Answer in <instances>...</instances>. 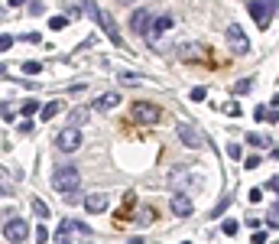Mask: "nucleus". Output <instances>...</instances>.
Masks as SVG:
<instances>
[{"instance_id": "nucleus-1", "label": "nucleus", "mask_w": 279, "mask_h": 244, "mask_svg": "<svg viewBox=\"0 0 279 244\" xmlns=\"http://www.w3.org/2000/svg\"><path fill=\"white\" fill-rule=\"evenodd\" d=\"M85 10L91 13V17L97 20V26H101V30L110 36V43H114V46H124V36H120V30H117V23H114V17H108V13L101 10L94 0H85Z\"/></svg>"}, {"instance_id": "nucleus-2", "label": "nucleus", "mask_w": 279, "mask_h": 244, "mask_svg": "<svg viewBox=\"0 0 279 244\" xmlns=\"http://www.w3.org/2000/svg\"><path fill=\"white\" fill-rule=\"evenodd\" d=\"M78 186H81V173L75 170V166H59V170L52 173V189L55 192H75Z\"/></svg>"}, {"instance_id": "nucleus-3", "label": "nucleus", "mask_w": 279, "mask_h": 244, "mask_svg": "<svg viewBox=\"0 0 279 244\" xmlns=\"http://www.w3.org/2000/svg\"><path fill=\"white\" fill-rule=\"evenodd\" d=\"M276 7H279V0H250V3H247L250 17H253V23H257L260 30H266L269 23H273V13H276Z\"/></svg>"}, {"instance_id": "nucleus-4", "label": "nucleus", "mask_w": 279, "mask_h": 244, "mask_svg": "<svg viewBox=\"0 0 279 244\" xmlns=\"http://www.w3.org/2000/svg\"><path fill=\"white\" fill-rule=\"evenodd\" d=\"M55 147L62 150V153H75V150H81V127L68 124L65 130H59V134H55Z\"/></svg>"}, {"instance_id": "nucleus-5", "label": "nucleus", "mask_w": 279, "mask_h": 244, "mask_svg": "<svg viewBox=\"0 0 279 244\" xmlns=\"http://www.w3.org/2000/svg\"><path fill=\"white\" fill-rule=\"evenodd\" d=\"M130 121L133 124H159V107L150 101H137L130 107Z\"/></svg>"}, {"instance_id": "nucleus-6", "label": "nucleus", "mask_w": 279, "mask_h": 244, "mask_svg": "<svg viewBox=\"0 0 279 244\" xmlns=\"http://www.w3.org/2000/svg\"><path fill=\"white\" fill-rule=\"evenodd\" d=\"M227 46H231V52H237V55H247V52H250L247 33L240 30L237 23H231V26H227Z\"/></svg>"}, {"instance_id": "nucleus-7", "label": "nucleus", "mask_w": 279, "mask_h": 244, "mask_svg": "<svg viewBox=\"0 0 279 244\" xmlns=\"http://www.w3.org/2000/svg\"><path fill=\"white\" fill-rule=\"evenodd\" d=\"M3 238L10 244H23L26 238H30V225L23 222V218H10V222L3 225Z\"/></svg>"}, {"instance_id": "nucleus-8", "label": "nucleus", "mask_w": 279, "mask_h": 244, "mask_svg": "<svg viewBox=\"0 0 279 244\" xmlns=\"http://www.w3.org/2000/svg\"><path fill=\"white\" fill-rule=\"evenodd\" d=\"M169 30H175V17H159V20H153V26H150V33H146V36H150V43L159 49V39H162Z\"/></svg>"}, {"instance_id": "nucleus-9", "label": "nucleus", "mask_w": 279, "mask_h": 244, "mask_svg": "<svg viewBox=\"0 0 279 244\" xmlns=\"http://www.w3.org/2000/svg\"><path fill=\"white\" fill-rule=\"evenodd\" d=\"M179 140H182L188 150H202V143H204V137L195 130V124H188V121H182V124H179Z\"/></svg>"}, {"instance_id": "nucleus-10", "label": "nucleus", "mask_w": 279, "mask_h": 244, "mask_svg": "<svg viewBox=\"0 0 279 244\" xmlns=\"http://www.w3.org/2000/svg\"><path fill=\"white\" fill-rule=\"evenodd\" d=\"M153 26V13L150 10H133V17H130V30L137 33V36H146Z\"/></svg>"}, {"instance_id": "nucleus-11", "label": "nucleus", "mask_w": 279, "mask_h": 244, "mask_svg": "<svg viewBox=\"0 0 279 244\" xmlns=\"http://www.w3.org/2000/svg\"><path fill=\"white\" fill-rule=\"evenodd\" d=\"M88 231H91V228H88L85 222H75V218H65V222H62V228L55 231V241H65L68 234H88Z\"/></svg>"}, {"instance_id": "nucleus-12", "label": "nucleus", "mask_w": 279, "mask_h": 244, "mask_svg": "<svg viewBox=\"0 0 279 244\" xmlns=\"http://www.w3.org/2000/svg\"><path fill=\"white\" fill-rule=\"evenodd\" d=\"M179 55H182L185 62H211V59H208V52H204V49H202L198 43L182 46V49H179Z\"/></svg>"}, {"instance_id": "nucleus-13", "label": "nucleus", "mask_w": 279, "mask_h": 244, "mask_svg": "<svg viewBox=\"0 0 279 244\" xmlns=\"http://www.w3.org/2000/svg\"><path fill=\"white\" fill-rule=\"evenodd\" d=\"M85 209H88L91 215H101V212H108V195H104V192H91V195L85 199Z\"/></svg>"}, {"instance_id": "nucleus-14", "label": "nucleus", "mask_w": 279, "mask_h": 244, "mask_svg": "<svg viewBox=\"0 0 279 244\" xmlns=\"http://www.w3.org/2000/svg\"><path fill=\"white\" fill-rule=\"evenodd\" d=\"M195 212V205H192V199H188V195H182V192H179V195H175V199H172V215H179V218H188V215Z\"/></svg>"}, {"instance_id": "nucleus-15", "label": "nucleus", "mask_w": 279, "mask_h": 244, "mask_svg": "<svg viewBox=\"0 0 279 244\" xmlns=\"http://www.w3.org/2000/svg\"><path fill=\"white\" fill-rule=\"evenodd\" d=\"M120 105V95L117 91H104L101 98H94V111H114Z\"/></svg>"}, {"instance_id": "nucleus-16", "label": "nucleus", "mask_w": 279, "mask_h": 244, "mask_svg": "<svg viewBox=\"0 0 279 244\" xmlns=\"http://www.w3.org/2000/svg\"><path fill=\"white\" fill-rule=\"evenodd\" d=\"M153 218H156V212H153L150 205H143V209H133V222H137V225H150Z\"/></svg>"}, {"instance_id": "nucleus-17", "label": "nucleus", "mask_w": 279, "mask_h": 244, "mask_svg": "<svg viewBox=\"0 0 279 244\" xmlns=\"http://www.w3.org/2000/svg\"><path fill=\"white\" fill-rule=\"evenodd\" d=\"M88 117H91V107H75L72 114H68V124H75V127H81Z\"/></svg>"}, {"instance_id": "nucleus-18", "label": "nucleus", "mask_w": 279, "mask_h": 244, "mask_svg": "<svg viewBox=\"0 0 279 244\" xmlns=\"http://www.w3.org/2000/svg\"><path fill=\"white\" fill-rule=\"evenodd\" d=\"M59 111H62V101H49V105H43V111H39V114H43V121H52Z\"/></svg>"}, {"instance_id": "nucleus-19", "label": "nucleus", "mask_w": 279, "mask_h": 244, "mask_svg": "<svg viewBox=\"0 0 279 244\" xmlns=\"http://www.w3.org/2000/svg\"><path fill=\"white\" fill-rule=\"evenodd\" d=\"M266 225L269 228H279V202H273L266 209Z\"/></svg>"}, {"instance_id": "nucleus-20", "label": "nucleus", "mask_w": 279, "mask_h": 244, "mask_svg": "<svg viewBox=\"0 0 279 244\" xmlns=\"http://www.w3.org/2000/svg\"><path fill=\"white\" fill-rule=\"evenodd\" d=\"M32 212L39 215V218H49V205L43 199H32Z\"/></svg>"}, {"instance_id": "nucleus-21", "label": "nucleus", "mask_w": 279, "mask_h": 244, "mask_svg": "<svg viewBox=\"0 0 279 244\" xmlns=\"http://www.w3.org/2000/svg\"><path fill=\"white\" fill-rule=\"evenodd\" d=\"M221 231H224V234H227V238H234V234H237V231H240V225H237V222H234V218H227V222H224V225H221Z\"/></svg>"}, {"instance_id": "nucleus-22", "label": "nucleus", "mask_w": 279, "mask_h": 244, "mask_svg": "<svg viewBox=\"0 0 279 244\" xmlns=\"http://www.w3.org/2000/svg\"><path fill=\"white\" fill-rule=\"evenodd\" d=\"M36 111H43V107H39V101H36V98H30V101L23 105V114H26V117H32Z\"/></svg>"}, {"instance_id": "nucleus-23", "label": "nucleus", "mask_w": 279, "mask_h": 244, "mask_svg": "<svg viewBox=\"0 0 279 244\" xmlns=\"http://www.w3.org/2000/svg\"><path fill=\"white\" fill-rule=\"evenodd\" d=\"M0 117H3V121H13V117H16L13 105H7V101H3V105H0Z\"/></svg>"}, {"instance_id": "nucleus-24", "label": "nucleus", "mask_w": 279, "mask_h": 244, "mask_svg": "<svg viewBox=\"0 0 279 244\" xmlns=\"http://www.w3.org/2000/svg\"><path fill=\"white\" fill-rule=\"evenodd\" d=\"M227 205H231V199L224 195V199H221V202L215 205V209H211V218H217V215H224V209H227Z\"/></svg>"}, {"instance_id": "nucleus-25", "label": "nucleus", "mask_w": 279, "mask_h": 244, "mask_svg": "<svg viewBox=\"0 0 279 244\" xmlns=\"http://www.w3.org/2000/svg\"><path fill=\"white\" fill-rule=\"evenodd\" d=\"M49 26H52V30H65V26H68V17H52Z\"/></svg>"}, {"instance_id": "nucleus-26", "label": "nucleus", "mask_w": 279, "mask_h": 244, "mask_svg": "<svg viewBox=\"0 0 279 244\" xmlns=\"http://www.w3.org/2000/svg\"><path fill=\"white\" fill-rule=\"evenodd\" d=\"M7 49H13V36H10V33L0 36V52H7Z\"/></svg>"}, {"instance_id": "nucleus-27", "label": "nucleus", "mask_w": 279, "mask_h": 244, "mask_svg": "<svg viewBox=\"0 0 279 244\" xmlns=\"http://www.w3.org/2000/svg\"><path fill=\"white\" fill-rule=\"evenodd\" d=\"M23 72H26V75H36V72H43V65H39V62H23Z\"/></svg>"}, {"instance_id": "nucleus-28", "label": "nucleus", "mask_w": 279, "mask_h": 244, "mask_svg": "<svg viewBox=\"0 0 279 244\" xmlns=\"http://www.w3.org/2000/svg\"><path fill=\"white\" fill-rule=\"evenodd\" d=\"M240 153H244L240 143H227V157H231V159H240Z\"/></svg>"}, {"instance_id": "nucleus-29", "label": "nucleus", "mask_w": 279, "mask_h": 244, "mask_svg": "<svg viewBox=\"0 0 279 244\" xmlns=\"http://www.w3.org/2000/svg\"><path fill=\"white\" fill-rule=\"evenodd\" d=\"M140 78L137 75H130V72H120V85H137Z\"/></svg>"}, {"instance_id": "nucleus-30", "label": "nucleus", "mask_w": 279, "mask_h": 244, "mask_svg": "<svg viewBox=\"0 0 279 244\" xmlns=\"http://www.w3.org/2000/svg\"><path fill=\"white\" fill-rule=\"evenodd\" d=\"M250 85H253V82H250V78H244V82H237L234 91H237V95H244V91H250Z\"/></svg>"}, {"instance_id": "nucleus-31", "label": "nucleus", "mask_w": 279, "mask_h": 244, "mask_svg": "<svg viewBox=\"0 0 279 244\" xmlns=\"http://www.w3.org/2000/svg\"><path fill=\"white\" fill-rule=\"evenodd\" d=\"M36 241H39V244L49 241V228H36Z\"/></svg>"}, {"instance_id": "nucleus-32", "label": "nucleus", "mask_w": 279, "mask_h": 244, "mask_svg": "<svg viewBox=\"0 0 279 244\" xmlns=\"http://www.w3.org/2000/svg\"><path fill=\"white\" fill-rule=\"evenodd\" d=\"M224 111H227V114H237V117H240V105H237V101H227Z\"/></svg>"}, {"instance_id": "nucleus-33", "label": "nucleus", "mask_w": 279, "mask_h": 244, "mask_svg": "<svg viewBox=\"0 0 279 244\" xmlns=\"http://www.w3.org/2000/svg\"><path fill=\"white\" fill-rule=\"evenodd\" d=\"M204 95H208L204 88H192V95H188V98H192V101H204Z\"/></svg>"}, {"instance_id": "nucleus-34", "label": "nucleus", "mask_w": 279, "mask_h": 244, "mask_svg": "<svg viewBox=\"0 0 279 244\" xmlns=\"http://www.w3.org/2000/svg\"><path fill=\"white\" fill-rule=\"evenodd\" d=\"M247 143H250V147H263V137H260V134H250Z\"/></svg>"}, {"instance_id": "nucleus-35", "label": "nucleus", "mask_w": 279, "mask_h": 244, "mask_svg": "<svg viewBox=\"0 0 279 244\" xmlns=\"http://www.w3.org/2000/svg\"><path fill=\"white\" fill-rule=\"evenodd\" d=\"M244 166H247V170H257V166H260V157H247V159H244Z\"/></svg>"}, {"instance_id": "nucleus-36", "label": "nucleus", "mask_w": 279, "mask_h": 244, "mask_svg": "<svg viewBox=\"0 0 279 244\" xmlns=\"http://www.w3.org/2000/svg\"><path fill=\"white\" fill-rule=\"evenodd\" d=\"M20 134H32V117H26V121L20 124Z\"/></svg>"}, {"instance_id": "nucleus-37", "label": "nucleus", "mask_w": 279, "mask_h": 244, "mask_svg": "<svg viewBox=\"0 0 279 244\" xmlns=\"http://www.w3.org/2000/svg\"><path fill=\"white\" fill-rule=\"evenodd\" d=\"M266 114H269V111H266V107H263V105H260L257 111H253V117H257V121H266Z\"/></svg>"}, {"instance_id": "nucleus-38", "label": "nucleus", "mask_w": 279, "mask_h": 244, "mask_svg": "<svg viewBox=\"0 0 279 244\" xmlns=\"http://www.w3.org/2000/svg\"><path fill=\"white\" fill-rule=\"evenodd\" d=\"M266 189H269V192H279V176H273V179L266 182Z\"/></svg>"}, {"instance_id": "nucleus-39", "label": "nucleus", "mask_w": 279, "mask_h": 244, "mask_svg": "<svg viewBox=\"0 0 279 244\" xmlns=\"http://www.w3.org/2000/svg\"><path fill=\"white\" fill-rule=\"evenodd\" d=\"M253 244H266V231H257V234H253Z\"/></svg>"}, {"instance_id": "nucleus-40", "label": "nucleus", "mask_w": 279, "mask_h": 244, "mask_svg": "<svg viewBox=\"0 0 279 244\" xmlns=\"http://www.w3.org/2000/svg\"><path fill=\"white\" fill-rule=\"evenodd\" d=\"M23 3H26V0H10V7H23Z\"/></svg>"}, {"instance_id": "nucleus-41", "label": "nucleus", "mask_w": 279, "mask_h": 244, "mask_svg": "<svg viewBox=\"0 0 279 244\" xmlns=\"http://www.w3.org/2000/svg\"><path fill=\"white\" fill-rule=\"evenodd\" d=\"M117 3H124V7H130V3H133V0H117Z\"/></svg>"}, {"instance_id": "nucleus-42", "label": "nucleus", "mask_w": 279, "mask_h": 244, "mask_svg": "<svg viewBox=\"0 0 279 244\" xmlns=\"http://www.w3.org/2000/svg\"><path fill=\"white\" fill-rule=\"evenodd\" d=\"M0 176H7V173H3V166H0Z\"/></svg>"}, {"instance_id": "nucleus-43", "label": "nucleus", "mask_w": 279, "mask_h": 244, "mask_svg": "<svg viewBox=\"0 0 279 244\" xmlns=\"http://www.w3.org/2000/svg\"><path fill=\"white\" fill-rule=\"evenodd\" d=\"M273 101H276V105H279V95H276V98H273Z\"/></svg>"}, {"instance_id": "nucleus-44", "label": "nucleus", "mask_w": 279, "mask_h": 244, "mask_svg": "<svg viewBox=\"0 0 279 244\" xmlns=\"http://www.w3.org/2000/svg\"><path fill=\"white\" fill-rule=\"evenodd\" d=\"M182 244H192V241H182Z\"/></svg>"}, {"instance_id": "nucleus-45", "label": "nucleus", "mask_w": 279, "mask_h": 244, "mask_svg": "<svg viewBox=\"0 0 279 244\" xmlns=\"http://www.w3.org/2000/svg\"><path fill=\"white\" fill-rule=\"evenodd\" d=\"M78 244H81V241H78Z\"/></svg>"}]
</instances>
